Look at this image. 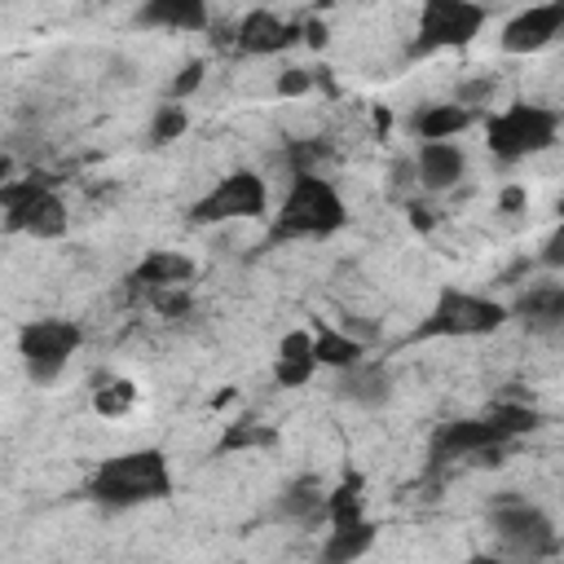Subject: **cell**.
I'll return each mask as SVG.
<instances>
[{
	"label": "cell",
	"mask_w": 564,
	"mask_h": 564,
	"mask_svg": "<svg viewBox=\"0 0 564 564\" xmlns=\"http://www.w3.org/2000/svg\"><path fill=\"white\" fill-rule=\"evenodd\" d=\"M555 35H564V4H533L502 26V48L507 53H538Z\"/></svg>",
	"instance_id": "obj_12"
},
{
	"label": "cell",
	"mask_w": 564,
	"mask_h": 564,
	"mask_svg": "<svg viewBox=\"0 0 564 564\" xmlns=\"http://www.w3.org/2000/svg\"><path fill=\"white\" fill-rule=\"evenodd\" d=\"M203 75H207V66H203V62H189V66H185V70H181V75L167 84V97H172V101H185L189 93H198Z\"/></svg>",
	"instance_id": "obj_30"
},
{
	"label": "cell",
	"mask_w": 564,
	"mask_h": 564,
	"mask_svg": "<svg viewBox=\"0 0 564 564\" xmlns=\"http://www.w3.org/2000/svg\"><path fill=\"white\" fill-rule=\"evenodd\" d=\"M489 524H494L511 564H542L560 551V533H555L551 516L538 502H524L516 494H502L489 507Z\"/></svg>",
	"instance_id": "obj_5"
},
{
	"label": "cell",
	"mask_w": 564,
	"mask_h": 564,
	"mask_svg": "<svg viewBox=\"0 0 564 564\" xmlns=\"http://www.w3.org/2000/svg\"><path fill=\"white\" fill-rule=\"evenodd\" d=\"M194 278V260L181 256V251H150L132 273H128V291L132 295H154V291H167V286H189Z\"/></svg>",
	"instance_id": "obj_14"
},
{
	"label": "cell",
	"mask_w": 564,
	"mask_h": 564,
	"mask_svg": "<svg viewBox=\"0 0 564 564\" xmlns=\"http://www.w3.org/2000/svg\"><path fill=\"white\" fill-rule=\"evenodd\" d=\"M485 419H489V423H498L511 441H516V436H524V432H533V427L542 423V414H538L533 405H524V401H494Z\"/></svg>",
	"instance_id": "obj_25"
},
{
	"label": "cell",
	"mask_w": 564,
	"mask_h": 564,
	"mask_svg": "<svg viewBox=\"0 0 564 564\" xmlns=\"http://www.w3.org/2000/svg\"><path fill=\"white\" fill-rule=\"evenodd\" d=\"M273 88H278L282 97H304V93L313 88V75H308V70H300V66H291V70H282V75L273 79Z\"/></svg>",
	"instance_id": "obj_31"
},
{
	"label": "cell",
	"mask_w": 564,
	"mask_h": 564,
	"mask_svg": "<svg viewBox=\"0 0 564 564\" xmlns=\"http://www.w3.org/2000/svg\"><path fill=\"white\" fill-rule=\"evenodd\" d=\"M335 397L339 401H352L361 410H379L392 397V370L383 361H370L366 357V361H357V366H348V370L335 375Z\"/></svg>",
	"instance_id": "obj_13"
},
{
	"label": "cell",
	"mask_w": 564,
	"mask_h": 564,
	"mask_svg": "<svg viewBox=\"0 0 564 564\" xmlns=\"http://www.w3.org/2000/svg\"><path fill=\"white\" fill-rule=\"evenodd\" d=\"M273 516H278V520H291V524H317V520H326L322 480H317V476H295V480L278 494Z\"/></svg>",
	"instance_id": "obj_17"
},
{
	"label": "cell",
	"mask_w": 564,
	"mask_h": 564,
	"mask_svg": "<svg viewBox=\"0 0 564 564\" xmlns=\"http://www.w3.org/2000/svg\"><path fill=\"white\" fill-rule=\"evenodd\" d=\"M348 225V207L339 198V189L308 172V176H291V189L282 198V212L273 216V229H269V242H282V238H326L335 229Z\"/></svg>",
	"instance_id": "obj_2"
},
{
	"label": "cell",
	"mask_w": 564,
	"mask_h": 564,
	"mask_svg": "<svg viewBox=\"0 0 564 564\" xmlns=\"http://www.w3.org/2000/svg\"><path fill=\"white\" fill-rule=\"evenodd\" d=\"M313 357H317V366H330V370L339 375V370L366 361V348H361V339H352L348 330L317 326V330H313Z\"/></svg>",
	"instance_id": "obj_22"
},
{
	"label": "cell",
	"mask_w": 564,
	"mask_h": 564,
	"mask_svg": "<svg viewBox=\"0 0 564 564\" xmlns=\"http://www.w3.org/2000/svg\"><path fill=\"white\" fill-rule=\"evenodd\" d=\"M511 317L520 326H529L533 335H551L564 326V286L555 282H542V286H529L511 300Z\"/></svg>",
	"instance_id": "obj_15"
},
{
	"label": "cell",
	"mask_w": 564,
	"mask_h": 564,
	"mask_svg": "<svg viewBox=\"0 0 564 564\" xmlns=\"http://www.w3.org/2000/svg\"><path fill=\"white\" fill-rule=\"evenodd\" d=\"M555 132H560V110L538 101H511L502 115L489 119V150L502 163H520L529 154L551 150Z\"/></svg>",
	"instance_id": "obj_6"
},
{
	"label": "cell",
	"mask_w": 564,
	"mask_h": 564,
	"mask_svg": "<svg viewBox=\"0 0 564 564\" xmlns=\"http://www.w3.org/2000/svg\"><path fill=\"white\" fill-rule=\"evenodd\" d=\"M278 445V427L273 423H256V419H242V423H229L225 436L216 441V454H242V449H273Z\"/></svg>",
	"instance_id": "obj_24"
},
{
	"label": "cell",
	"mask_w": 564,
	"mask_h": 564,
	"mask_svg": "<svg viewBox=\"0 0 564 564\" xmlns=\"http://www.w3.org/2000/svg\"><path fill=\"white\" fill-rule=\"evenodd\" d=\"M0 207H4V229L9 234H31V238H62L70 225V212L62 194L53 189L48 172L18 176L0 185Z\"/></svg>",
	"instance_id": "obj_3"
},
{
	"label": "cell",
	"mask_w": 564,
	"mask_h": 564,
	"mask_svg": "<svg viewBox=\"0 0 564 564\" xmlns=\"http://www.w3.org/2000/svg\"><path fill=\"white\" fill-rule=\"evenodd\" d=\"M485 9L471 0H427L419 13V31L410 40V57H427L441 48H463L480 35L485 26Z\"/></svg>",
	"instance_id": "obj_7"
},
{
	"label": "cell",
	"mask_w": 564,
	"mask_h": 564,
	"mask_svg": "<svg viewBox=\"0 0 564 564\" xmlns=\"http://www.w3.org/2000/svg\"><path fill=\"white\" fill-rule=\"evenodd\" d=\"M507 445H511V436L498 423H489L485 414L480 419H449L432 436V463H449V458H485L489 463V454H502Z\"/></svg>",
	"instance_id": "obj_10"
},
{
	"label": "cell",
	"mask_w": 564,
	"mask_h": 564,
	"mask_svg": "<svg viewBox=\"0 0 564 564\" xmlns=\"http://www.w3.org/2000/svg\"><path fill=\"white\" fill-rule=\"evenodd\" d=\"M326 520H330V529H344V524L366 520V480H361L357 471H348V476L326 494Z\"/></svg>",
	"instance_id": "obj_23"
},
{
	"label": "cell",
	"mask_w": 564,
	"mask_h": 564,
	"mask_svg": "<svg viewBox=\"0 0 564 564\" xmlns=\"http://www.w3.org/2000/svg\"><path fill=\"white\" fill-rule=\"evenodd\" d=\"M414 172L423 181V189H449L463 181L467 172V154L454 141H423L414 154Z\"/></svg>",
	"instance_id": "obj_16"
},
{
	"label": "cell",
	"mask_w": 564,
	"mask_h": 564,
	"mask_svg": "<svg viewBox=\"0 0 564 564\" xmlns=\"http://www.w3.org/2000/svg\"><path fill=\"white\" fill-rule=\"evenodd\" d=\"M304 44L322 48V44H326V26H322V22H304Z\"/></svg>",
	"instance_id": "obj_35"
},
{
	"label": "cell",
	"mask_w": 564,
	"mask_h": 564,
	"mask_svg": "<svg viewBox=\"0 0 564 564\" xmlns=\"http://www.w3.org/2000/svg\"><path fill=\"white\" fill-rule=\"evenodd\" d=\"M538 260H542L546 269H560V273H564V220H560V225L551 229V238L542 242V256H538Z\"/></svg>",
	"instance_id": "obj_32"
},
{
	"label": "cell",
	"mask_w": 564,
	"mask_h": 564,
	"mask_svg": "<svg viewBox=\"0 0 564 564\" xmlns=\"http://www.w3.org/2000/svg\"><path fill=\"white\" fill-rule=\"evenodd\" d=\"M264 203H269V189L256 172L238 167L229 176H220L194 207H189V220L194 225H225V220H256L264 216Z\"/></svg>",
	"instance_id": "obj_9"
},
{
	"label": "cell",
	"mask_w": 564,
	"mask_h": 564,
	"mask_svg": "<svg viewBox=\"0 0 564 564\" xmlns=\"http://www.w3.org/2000/svg\"><path fill=\"white\" fill-rule=\"evenodd\" d=\"M498 203H502V212H516V207H524V189L520 185H507Z\"/></svg>",
	"instance_id": "obj_34"
},
{
	"label": "cell",
	"mask_w": 564,
	"mask_h": 564,
	"mask_svg": "<svg viewBox=\"0 0 564 564\" xmlns=\"http://www.w3.org/2000/svg\"><path fill=\"white\" fill-rule=\"evenodd\" d=\"M410 225L427 234V229L436 225V216H432V207H423V203H410Z\"/></svg>",
	"instance_id": "obj_33"
},
{
	"label": "cell",
	"mask_w": 564,
	"mask_h": 564,
	"mask_svg": "<svg viewBox=\"0 0 564 564\" xmlns=\"http://www.w3.org/2000/svg\"><path fill=\"white\" fill-rule=\"evenodd\" d=\"M79 344H84V330L66 317H40L18 330V352H22L31 383H53Z\"/></svg>",
	"instance_id": "obj_8"
},
{
	"label": "cell",
	"mask_w": 564,
	"mask_h": 564,
	"mask_svg": "<svg viewBox=\"0 0 564 564\" xmlns=\"http://www.w3.org/2000/svg\"><path fill=\"white\" fill-rule=\"evenodd\" d=\"M379 538V524L375 520H357V524H344V529H330V538L322 542V564H357Z\"/></svg>",
	"instance_id": "obj_21"
},
{
	"label": "cell",
	"mask_w": 564,
	"mask_h": 564,
	"mask_svg": "<svg viewBox=\"0 0 564 564\" xmlns=\"http://www.w3.org/2000/svg\"><path fill=\"white\" fill-rule=\"evenodd\" d=\"M93 502L101 507H145V502H163L172 494V467L163 449H128L115 454L106 463H97V471L88 476L84 489Z\"/></svg>",
	"instance_id": "obj_1"
},
{
	"label": "cell",
	"mask_w": 564,
	"mask_h": 564,
	"mask_svg": "<svg viewBox=\"0 0 564 564\" xmlns=\"http://www.w3.org/2000/svg\"><path fill=\"white\" fill-rule=\"evenodd\" d=\"M185 128H189L185 106H181V101H163V106L154 110V119H150V145H167V141H176Z\"/></svg>",
	"instance_id": "obj_27"
},
{
	"label": "cell",
	"mask_w": 564,
	"mask_h": 564,
	"mask_svg": "<svg viewBox=\"0 0 564 564\" xmlns=\"http://www.w3.org/2000/svg\"><path fill=\"white\" fill-rule=\"evenodd\" d=\"M132 401H137V388H132L128 379H101V383H97V392H93V410H97V414H106V419L128 414V410H132Z\"/></svg>",
	"instance_id": "obj_26"
},
{
	"label": "cell",
	"mask_w": 564,
	"mask_h": 564,
	"mask_svg": "<svg viewBox=\"0 0 564 564\" xmlns=\"http://www.w3.org/2000/svg\"><path fill=\"white\" fill-rule=\"evenodd\" d=\"M304 40V22H282L278 13H269V9H251L238 26H234V44H238V53H247V57H269V53H282V48H291V44H300Z\"/></svg>",
	"instance_id": "obj_11"
},
{
	"label": "cell",
	"mask_w": 564,
	"mask_h": 564,
	"mask_svg": "<svg viewBox=\"0 0 564 564\" xmlns=\"http://www.w3.org/2000/svg\"><path fill=\"white\" fill-rule=\"evenodd\" d=\"M317 370V357H313V330H291L282 335L278 344V357H273V379L282 388H304Z\"/></svg>",
	"instance_id": "obj_18"
},
{
	"label": "cell",
	"mask_w": 564,
	"mask_h": 564,
	"mask_svg": "<svg viewBox=\"0 0 564 564\" xmlns=\"http://www.w3.org/2000/svg\"><path fill=\"white\" fill-rule=\"evenodd\" d=\"M463 564H511V560H502V555H485V551H480V555H467Z\"/></svg>",
	"instance_id": "obj_36"
},
{
	"label": "cell",
	"mask_w": 564,
	"mask_h": 564,
	"mask_svg": "<svg viewBox=\"0 0 564 564\" xmlns=\"http://www.w3.org/2000/svg\"><path fill=\"white\" fill-rule=\"evenodd\" d=\"M467 123H471V110H463V106H454V101L423 106V110L410 115V132L419 137V145H423V141H449V137H458Z\"/></svg>",
	"instance_id": "obj_20"
},
{
	"label": "cell",
	"mask_w": 564,
	"mask_h": 564,
	"mask_svg": "<svg viewBox=\"0 0 564 564\" xmlns=\"http://www.w3.org/2000/svg\"><path fill=\"white\" fill-rule=\"evenodd\" d=\"M494 93H498V75H480V79H467V84H458V93H454V106L471 110V106L489 101Z\"/></svg>",
	"instance_id": "obj_28"
},
{
	"label": "cell",
	"mask_w": 564,
	"mask_h": 564,
	"mask_svg": "<svg viewBox=\"0 0 564 564\" xmlns=\"http://www.w3.org/2000/svg\"><path fill=\"white\" fill-rule=\"evenodd\" d=\"M150 304H154L163 317H185V313L194 308L189 286H167V291H154V295H150Z\"/></svg>",
	"instance_id": "obj_29"
},
{
	"label": "cell",
	"mask_w": 564,
	"mask_h": 564,
	"mask_svg": "<svg viewBox=\"0 0 564 564\" xmlns=\"http://www.w3.org/2000/svg\"><path fill=\"white\" fill-rule=\"evenodd\" d=\"M141 26H163V31H207L212 13L203 0H150L137 13Z\"/></svg>",
	"instance_id": "obj_19"
},
{
	"label": "cell",
	"mask_w": 564,
	"mask_h": 564,
	"mask_svg": "<svg viewBox=\"0 0 564 564\" xmlns=\"http://www.w3.org/2000/svg\"><path fill=\"white\" fill-rule=\"evenodd\" d=\"M507 317H511V308L489 295L441 286L436 304L427 308V317L414 326L410 339H476V335H494Z\"/></svg>",
	"instance_id": "obj_4"
}]
</instances>
